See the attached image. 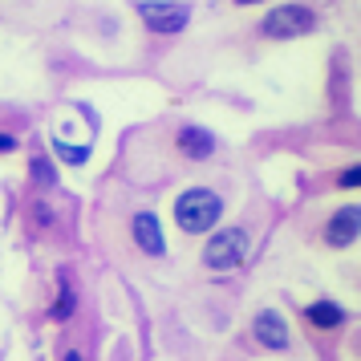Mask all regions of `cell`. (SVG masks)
<instances>
[{
  "label": "cell",
  "instance_id": "10",
  "mask_svg": "<svg viewBox=\"0 0 361 361\" xmlns=\"http://www.w3.org/2000/svg\"><path fill=\"white\" fill-rule=\"evenodd\" d=\"M69 312H73V288L61 284V296H57V305H53V321H66Z\"/></svg>",
  "mask_w": 361,
  "mask_h": 361
},
{
  "label": "cell",
  "instance_id": "4",
  "mask_svg": "<svg viewBox=\"0 0 361 361\" xmlns=\"http://www.w3.org/2000/svg\"><path fill=\"white\" fill-rule=\"evenodd\" d=\"M138 13L147 20V29H154V33H183L191 25V8L187 4H171V0H142Z\"/></svg>",
  "mask_w": 361,
  "mask_h": 361
},
{
  "label": "cell",
  "instance_id": "16",
  "mask_svg": "<svg viewBox=\"0 0 361 361\" xmlns=\"http://www.w3.org/2000/svg\"><path fill=\"white\" fill-rule=\"evenodd\" d=\"M235 4H256V0H235Z\"/></svg>",
  "mask_w": 361,
  "mask_h": 361
},
{
  "label": "cell",
  "instance_id": "3",
  "mask_svg": "<svg viewBox=\"0 0 361 361\" xmlns=\"http://www.w3.org/2000/svg\"><path fill=\"white\" fill-rule=\"evenodd\" d=\"M312 29H317V13L305 8V4H276L260 25V33L276 37V41H284V37H305Z\"/></svg>",
  "mask_w": 361,
  "mask_h": 361
},
{
  "label": "cell",
  "instance_id": "13",
  "mask_svg": "<svg viewBox=\"0 0 361 361\" xmlns=\"http://www.w3.org/2000/svg\"><path fill=\"white\" fill-rule=\"evenodd\" d=\"M357 183H361V166H349L341 175V187H357Z\"/></svg>",
  "mask_w": 361,
  "mask_h": 361
},
{
  "label": "cell",
  "instance_id": "15",
  "mask_svg": "<svg viewBox=\"0 0 361 361\" xmlns=\"http://www.w3.org/2000/svg\"><path fill=\"white\" fill-rule=\"evenodd\" d=\"M66 361H82V353H69V357Z\"/></svg>",
  "mask_w": 361,
  "mask_h": 361
},
{
  "label": "cell",
  "instance_id": "9",
  "mask_svg": "<svg viewBox=\"0 0 361 361\" xmlns=\"http://www.w3.org/2000/svg\"><path fill=\"white\" fill-rule=\"evenodd\" d=\"M305 317H309L317 329H337L345 321V309H341V305H333V300H317V305L305 309Z\"/></svg>",
  "mask_w": 361,
  "mask_h": 361
},
{
  "label": "cell",
  "instance_id": "6",
  "mask_svg": "<svg viewBox=\"0 0 361 361\" xmlns=\"http://www.w3.org/2000/svg\"><path fill=\"white\" fill-rule=\"evenodd\" d=\"M361 235V207H341V212L329 219V228H325V244L329 247H349L353 240Z\"/></svg>",
  "mask_w": 361,
  "mask_h": 361
},
{
  "label": "cell",
  "instance_id": "2",
  "mask_svg": "<svg viewBox=\"0 0 361 361\" xmlns=\"http://www.w3.org/2000/svg\"><path fill=\"white\" fill-rule=\"evenodd\" d=\"M247 256V231L244 228H224L215 231L207 247H203V264L212 268V272H231V268H240Z\"/></svg>",
  "mask_w": 361,
  "mask_h": 361
},
{
  "label": "cell",
  "instance_id": "1",
  "mask_svg": "<svg viewBox=\"0 0 361 361\" xmlns=\"http://www.w3.org/2000/svg\"><path fill=\"white\" fill-rule=\"evenodd\" d=\"M219 215H224V199L215 195V191H207V187H191V191H183V195L175 199V219H179V228L191 231V235L212 231L215 224H219Z\"/></svg>",
  "mask_w": 361,
  "mask_h": 361
},
{
  "label": "cell",
  "instance_id": "14",
  "mask_svg": "<svg viewBox=\"0 0 361 361\" xmlns=\"http://www.w3.org/2000/svg\"><path fill=\"white\" fill-rule=\"evenodd\" d=\"M17 147V138H13V134H0V154H4V150H13Z\"/></svg>",
  "mask_w": 361,
  "mask_h": 361
},
{
  "label": "cell",
  "instance_id": "7",
  "mask_svg": "<svg viewBox=\"0 0 361 361\" xmlns=\"http://www.w3.org/2000/svg\"><path fill=\"white\" fill-rule=\"evenodd\" d=\"M134 244L142 247L147 256H166V240H163V224L150 212L134 215Z\"/></svg>",
  "mask_w": 361,
  "mask_h": 361
},
{
  "label": "cell",
  "instance_id": "12",
  "mask_svg": "<svg viewBox=\"0 0 361 361\" xmlns=\"http://www.w3.org/2000/svg\"><path fill=\"white\" fill-rule=\"evenodd\" d=\"M33 179L41 183V187H53V183H57V175H53L49 159H33Z\"/></svg>",
  "mask_w": 361,
  "mask_h": 361
},
{
  "label": "cell",
  "instance_id": "11",
  "mask_svg": "<svg viewBox=\"0 0 361 361\" xmlns=\"http://www.w3.org/2000/svg\"><path fill=\"white\" fill-rule=\"evenodd\" d=\"M57 154H61V159H66V163L82 166L85 159H90V147H66V142H57Z\"/></svg>",
  "mask_w": 361,
  "mask_h": 361
},
{
  "label": "cell",
  "instance_id": "5",
  "mask_svg": "<svg viewBox=\"0 0 361 361\" xmlns=\"http://www.w3.org/2000/svg\"><path fill=\"white\" fill-rule=\"evenodd\" d=\"M252 333H256V341L264 345V349H272V353H280V349H288V321L280 317L276 309H264L256 312V321H252Z\"/></svg>",
  "mask_w": 361,
  "mask_h": 361
},
{
  "label": "cell",
  "instance_id": "8",
  "mask_svg": "<svg viewBox=\"0 0 361 361\" xmlns=\"http://www.w3.org/2000/svg\"><path fill=\"white\" fill-rule=\"evenodd\" d=\"M179 150L187 159H207L215 150V138L207 130H199V126H183L179 130Z\"/></svg>",
  "mask_w": 361,
  "mask_h": 361
}]
</instances>
